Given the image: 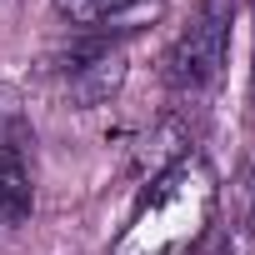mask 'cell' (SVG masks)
<instances>
[{
    "instance_id": "6da1fadb",
    "label": "cell",
    "mask_w": 255,
    "mask_h": 255,
    "mask_svg": "<svg viewBox=\"0 0 255 255\" xmlns=\"http://www.w3.org/2000/svg\"><path fill=\"white\" fill-rule=\"evenodd\" d=\"M215 200H220V185L210 160L200 150L180 155L170 170L155 175V185L135 205L110 255H190L215 220Z\"/></svg>"
},
{
    "instance_id": "7a4b0ae2",
    "label": "cell",
    "mask_w": 255,
    "mask_h": 255,
    "mask_svg": "<svg viewBox=\"0 0 255 255\" xmlns=\"http://www.w3.org/2000/svg\"><path fill=\"white\" fill-rule=\"evenodd\" d=\"M230 20H235V0H200L190 25L165 50V80L175 90H205L220 80L230 55Z\"/></svg>"
},
{
    "instance_id": "3957f363",
    "label": "cell",
    "mask_w": 255,
    "mask_h": 255,
    "mask_svg": "<svg viewBox=\"0 0 255 255\" xmlns=\"http://www.w3.org/2000/svg\"><path fill=\"white\" fill-rule=\"evenodd\" d=\"M165 0H55V10L70 25H95V30H140L160 15Z\"/></svg>"
},
{
    "instance_id": "277c9868",
    "label": "cell",
    "mask_w": 255,
    "mask_h": 255,
    "mask_svg": "<svg viewBox=\"0 0 255 255\" xmlns=\"http://www.w3.org/2000/svg\"><path fill=\"white\" fill-rule=\"evenodd\" d=\"M120 80H125V50H120V45H95V50H85V60L70 70V100H75L80 110L105 105V100L120 90Z\"/></svg>"
},
{
    "instance_id": "5b68a950",
    "label": "cell",
    "mask_w": 255,
    "mask_h": 255,
    "mask_svg": "<svg viewBox=\"0 0 255 255\" xmlns=\"http://www.w3.org/2000/svg\"><path fill=\"white\" fill-rule=\"evenodd\" d=\"M35 205V190H30V160H25V135H5L0 140V220L15 225L25 220Z\"/></svg>"
},
{
    "instance_id": "8992f818",
    "label": "cell",
    "mask_w": 255,
    "mask_h": 255,
    "mask_svg": "<svg viewBox=\"0 0 255 255\" xmlns=\"http://www.w3.org/2000/svg\"><path fill=\"white\" fill-rule=\"evenodd\" d=\"M255 240V165H245L230 185V240H225V255H240L245 245Z\"/></svg>"
},
{
    "instance_id": "52a82bcc",
    "label": "cell",
    "mask_w": 255,
    "mask_h": 255,
    "mask_svg": "<svg viewBox=\"0 0 255 255\" xmlns=\"http://www.w3.org/2000/svg\"><path fill=\"white\" fill-rule=\"evenodd\" d=\"M15 130H20V120H15V95L0 85V140H5V135H15Z\"/></svg>"
}]
</instances>
